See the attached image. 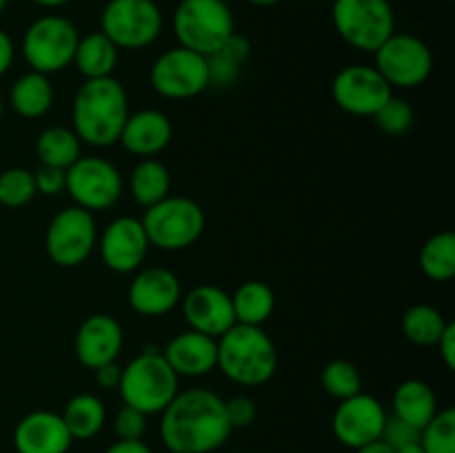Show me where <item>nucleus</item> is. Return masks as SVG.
Instances as JSON below:
<instances>
[{"instance_id":"nucleus-2","label":"nucleus","mask_w":455,"mask_h":453,"mask_svg":"<svg viewBox=\"0 0 455 453\" xmlns=\"http://www.w3.org/2000/svg\"><path fill=\"white\" fill-rule=\"evenodd\" d=\"M129 118V98L120 80H84L71 105L74 131L80 142L92 147H111L120 140L124 120Z\"/></svg>"},{"instance_id":"nucleus-26","label":"nucleus","mask_w":455,"mask_h":453,"mask_svg":"<svg viewBox=\"0 0 455 453\" xmlns=\"http://www.w3.org/2000/svg\"><path fill=\"white\" fill-rule=\"evenodd\" d=\"M231 305H234L235 324L262 327L275 309L274 289L260 280H247L235 289Z\"/></svg>"},{"instance_id":"nucleus-42","label":"nucleus","mask_w":455,"mask_h":453,"mask_svg":"<svg viewBox=\"0 0 455 453\" xmlns=\"http://www.w3.org/2000/svg\"><path fill=\"white\" fill-rule=\"evenodd\" d=\"M435 346H438V354L440 358H443V362L447 364V369H455V324L449 322L447 329H444V333L440 336V340L435 342Z\"/></svg>"},{"instance_id":"nucleus-20","label":"nucleus","mask_w":455,"mask_h":453,"mask_svg":"<svg viewBox=\"0 0 455 453\" xmlns=\"http://www.w3.org/2000/svg\"><path fill=\"white\" fill-rule=\"evenodd\" d=\"M74 438L60 413L31 411L13 429L16 453H69Z\"/></svg>"},{"instance_id":"nucleus-30","label":"nucleus","mask_w":455,"mask_h":453,"mask_svg":"<svg viewBox=\"0 0 455 453\" xmlns=\"http://www.w3.org/2000/svg\"><path fill=\"white\" fill-rule=\"evenodd\" d=\"M422 274L435 282H449L455 275V234L440 231L431 235L420 249Z\"/></svg>"},{"instance_id":"nucleus-8","label":"nucleus","mask_w":455,"mask_h":453,"mask_svg":"<svg viewBox=\"0 0 455 453\" xmlns=\"http://www.w3.org/2000/svg\"><path fill=\"white\" fill-rule=\"evenodd\" d=\"M78 29L65 16L47 13L27 27L22 36L20 52L31 71L38 74H58L74 62L78 47Z\"/></svg>"},{"instance_id":"nucleus-38","label":"nucleus","mask_w":455,"mask_h":453,"mask_svg":"<svg viewBox=\"0 0 455 453\" xmlns=\"http://www.w3.org/2000/svg\"><path fill=\"white\" fill-rule=\"evenodd\" d=\"M114 431L118 440H142L147 431V416L138 409L123 404L114 417Z\"/></svg>"},{"instance_id":"nucleus-23","label":"nucleus","mask_w":455,"mask_h":453,"mask_svg":"<svg viewBox=\"0 0 455 453\" xmlns=\"http://www.w3.org/2000/svg\"><path fill=\"white\" fill-rule=\"evenodd\" d=\"M391 404H394L395 417L420 431L438 413V398H435L434 389L425 380H416V378L400 382L395 386Z\"/></svg>"},{"instance_id":"nucleus-12","label":"nucleus","mask_w":455,"mask_h":453,"mask_svg":"<svg viewBox=\"0 0 455 453\" xmlns=\"http://www.w3.org/2000/svg\"><path fill=\"white\" fill-rule=\"evenodd\" d=\"M65 191H69L76 207L87 211H107L123 195V176L114 163L100 155H80L67 169Z\"/></svg>"},{"instance_id":"nucleus-19","label":"nucleus","mask_w":455,"mask_h":453,"mask_svg":"<svg viewBox=\"0 0 455 453\" xmlns=\"http://www.w3.org/2000/svg\"><path fill=\"white\" fill-rule=\"evenodd\" d=\"M124 345V333L118 320L109 314H93L83 320L76 331L74 351L83 367L98 369L100 364L116 362Z\"/></svg>"},{"instance_id":"nucleus-11","label":"nucleus","mask_w":455,"mask_h":453,"mask_svg":"<svg viewBox=\"0 0 455 453\" xmlns=\"http://www.w3.org/2000/svg\"><path fill=\"white\" fill-rule=\"evenodd\" d=\"M98 242L93 213L83 207H67L52 218L44 234V249L53 265L74 269L80 266Z\"/></svg>"},{"instance_id":"nucleus-49","label":"nucleus","mask_w":455,"mask_h":453,"mask_svg":"<svg viewBox=\"0 0 455 453\" xmlns=\"http://www.w3.org/2000/svg\"><path fill=\"white\" fill-rule=\"evenodd\" d=\"M7 4H9V0H0V13H3L4 9H7Z\"/></svg>"},{"instance_id":"nucleus-16","label":"nucleus","mask_w":455,"mask_h":453,"mask_svg":"<svg viewBox=\"0 0 455 453\" xmlns=\"http://www.w3.org/2000/svg\"><path fill=\"white\" fill-rule=\"evenodd\" d=\"M149 247L142 220L132 216H120L111 220L100 235V258L107 269L116 274L136 271L145 262Z\"/></svg>"},{"instance_id":"nucleus-43","label":"nucleus","mask_w":455,"mask_h":453,"mask_svg":"<svg viewBox=\"0 0 455 453\" xmlns=\"http://www.w3.org/2000/svg\"><path fill=\"white\" fill-rule=\"evenodd\" d=\"M13 56H16V47H13L12 36L0 29V78L12 69Z\"/></svg>"},{"instance_id":"nucleus-3","label":"nucleus","mask_w":455,"mask_h":453,"mask_svg":"<svg viewBox=\"0 0 455 453\" xmlns=\"http://www.w3.org/2000/svg\"><path fill=\"white\" fill-rule=\"evenodd\" d=\"M218 369L240 386H262L278 369V349L262 327L234 324L218 338Z\"/></svg>"},{"instance_id":"nucleus-28","label":"nucleus","mask_w":455,"mask_h":453,"mask_svg":"<svg viewBox=\"0 0 455 453\" xmlns=\"http://www.w3.org/2000/svg\"><path fill=\"white\" fill-rule=\"evenodd\" d=\"M172 189V176L169 169L156 158H142L133 167L132 178H129V191L133 200L145 209L154 207L156 203L164 200Z\"/></svg>"},{"instance_id":"nucleus-1","label":"nucleus","mask_w":455,"mask_h":453,"mask_svg":"<svg viewBox=\"0 0 455 453\" xmlns=\"http://www.w3.org/2000/svg\"><path fill=\"white\" fill-rule=\"evenodd\" d=\"M231 431L225 400L200 386L178 391L160 413V440L172 453H213Z\"/></svg>"},{"instance_id":"nucleus-4","label":"nucleus","mask_w":455,"mask_h":453,"mask_svg":"<svg viewBox=\"0 0 455 453\" xmlns=\"http://www.w3.org/2000/svg\"><path fill=\"white\" fill-rule=\"evenodd\" d=\"M178 380L180 378L169 367L163 351L145 349L129 360L127 367H123L118 391L127 407L151 416V413H163L164 407L176 398L180 391Z\"/></svg>"},{"instance_id":"nucleus-36","label":"nucleus","mask_w":455,"mask_h":453,"mask_svg":"<svg viewBox=\"0 0 455 453\" xmlns=\"http://www.w3.org/2000/svg\"><path fill=\"white\" fill-rule=\"evenodd\" d=\"M373 120H376L380 131L389 133V136H403V133H407L409 129H411L413 109L407 100L391 96L389 100L376 111Z\"/></svg>"},{"instance_id":"nucleus-39","label":"nucleus","mask_w":455,"mask_h":453,"mask_svg":"<svg viewBox=\"0 0 455 453\" xmlns=\"http://www.w3.org/2000/svg\"><path fill=\"white\" fill-rule=\"evenodd\" d=\"M225 413L231 429H247L256 420L258 407L249 395H234L225 402Z\"/></svg>"},{"instance_id":"nucleus-7","label":"nucleus","mask_w":455,"mask_h":453,"mask_svg":"<svg viewBox=\"0 0 455 453\" xmlns=\"http://www.w3.org/2000/svg\"><path fill=\"white\" fill-rule=\"evenodd\" d=\"M331 22L338 36L358 52L373 53L395 34V13L389 0H333Z\"/></svg>"},{"instance_id":"nucleus-29","label":"nucleus","mask_w":455,"mask_h":453,"mask_svg":"<svg viewBox=\"0 0 455 453\" xmlns=\"http://www.w3.org/2000/svg\"><path fill=\"white\" fill-rule=\"evenodd\" d=\"M80 138L76 136L74 129L60 127L53 124L40 131L38 140H36V154H38L40 164H49V167L69 169L76 160L80 158Z\"/></svg>"},{"instance_id":"nucleus-15","label":"nucleus","mask_w":455,"mask_h":453,"mask_svg":"<svg viewBox=\"0 0 455 453\" xmlns=\"http://www.w3.org/2000/svg\"><path fill=\"white\" fill-rule=\"evenodd\" d=\"M387 411L380 400L369 393H355L340 400L331 417V429L338 442L347 449H360L364 444L380 440Z\"/></svg>"},{"instance_id":"nucleus-5","label":"nucleus","mask_w":455,"mask_h":453,"mask_svg":"<svg viewBox=\"0 0 455 453\" xmlns=\"http://www.w3.org/2000/svg\"><path fill=\"white\" fill-rule=\"evenodd\" d=\"M173 31L180 47L209 58L235 34L234 13L222 0H180L173 13Z\"/></svg>"},{"instance_id":"nucleus-18","label":"nucleus","mask_w":455,"mask_h":453,"mask_svg":"<svg viewBox=\"0 0 455 453\" xmlns=\"http://www.w3.org/2000/svg\"><path fill=\"white\" fill-rule=\"evenodd\" d=\"M182 284L172 269L151 266L140 271L127 289V300L136 314L158 318L180 305Z\"/></svg>"},{"instance_id":"nucleus-22","label":"nucleus","mask_w":455,"mask_h":453,"mask_svg":"<svg viewBox=\"0 0 455 453\" xmlns=\"http://www.w3.org/2000/svg\"><path fill=\"white\" fill-rule=\"evenodd\" d=\"M172 136L173 127L167 114L160 109H140L136 114H129V118L124 120L118 142H123L129 154L154 158L156 154L167 149Z\"/></svg>"},{"instance_id":"nucleus-44","label":"nucleus","mask_w":455,"mask_h":453,"mask_svg":"<svg viewBox=\"0 0 455 453\" xmlns=\"http://www.w3.org/2000/svg\"><path fill=\"white\" fill-rule=\"evenodd\" d=\"M105 453H151L145 440H116Z\"/></svg>"},{"instance_id":"nucleus-45","label":"nucleus","mask_w":455,"mask_h":453,"mask_svg":"<svg viewBox=\"0 0 455 453\" xmlns=\"http://www.w3.org/2000/svg\"><path fill=\"white\" fill-rule=\"evenodd\" d=\"M355 453H395L389 444H385L382 440H373V442L364 444V447L355 449Z\"/></svg>"},{"instance_id":"nucleus-37","label":"nucleus","mask_w":455,"mask_h":453,"mask_svg":"<svg viewBox=\"0 0 455 453\" xmlns=\"http://www.w3.org/2000/svg\"><path fill=\"white\" fill-rule=\"evenodd\" d=\"M380 440L385 444H389L394 451H398V449L407 447V444L420 442V429L407 425V422L400 420V417H395V416H387L385 426H382Z\"/></svg>"},{"instance_id":"nucleus-40","label":"nucleus","mask_w":455,"mask_h":453,"mask_svg":"<svg viewBox=\"0 0 455 453\" xmlns=\"http://www.w3.org/2000/svg\"><path fill=\"white\" fill-rule=\"evenodd\" d=\"M67 171L58 167H49V164H40L34 171L36 191L43 195H58L65 191Z\"/></svg>"},{"instance_id":"nucleus-27","label":"nucleus","mask_w":455,"mask_h":453,"mask_svg":"<svg viewBox=\"0 0 455 453\" xmlns=\"http://www.w3.org/2000/svg\"><path fill=\"white\" fill-rule=\"evenodd\" d=\"M67 431L74 440H92L102 431L107 422V409L93 393H78L65 404L60 413Z\"/></svg>"},{"instance_id":"nucleus-24","label":"nucleus","mask_w":455,"mask_h":453,"mask_svg":"<svg viewBox=\"0 0 455 453\" xmlns=\"http://www.w3.org/2000/svg\"><path fill=\"white\" fill-rule=\"evenodd\" d=\"M118 52L120 49L102 31H92L78 40L71 65H76L84 80L109 78L118 67Z\"/></svg>"},{"instance_id":"nucleus-31","label":"nucleus","mask_w":455,"mask_h":453,"mask_svg":"<svg viewBox=\"0 0 455 453\" xmlns=\"http://www.w3.org/2000/svg\"><path fill=\"white\" fill-rule=\"evenodd\" d=\"M251 56V44L247 38L234 34L227 40L225 47L207 58L209 67V84H231L240 76V67Z\"/></svg>"},{"instance_id":"nucleus-13","label":"nucleus","mask_w":455,"mask_h":453,"mask_svg":"<svg viewBox=\"0 0 455 453\" xmlns=\"http://www.w3.org/2000/svg\"><path fill=\"white\" fill-rule=\"evenodd\" d=\"M149 83L160 96L169 100L200 96L209 87L207 58L178 44L156 58L149 71Z\"/></svg>"},{"instance_id":"nucleus-25","label":"nucleus","mask_w":455,"mask_h":453,"mask_svg":"<svg viewBox=\"0 0 455 453\" xmlns=\"http://www.w3.org/2000/svg\"><path fill=\"white\" fill-rule=\"evenodd\" d=\"M9 102H12V109L22 118H43L53 107L52 80H49V76L38 74V71L22 74L12 84Z\"/></svg>"},{"instance_id":"nucleus-34","label":"nucleus","mask_w":455,"mask_h":453,"mask_svg":"<svg viewBox=\"0 0 455 453\" xmlns=\"http://www.w3.org/2000/svg\"><path fill=\"white\" fill-rule=\"evenodd\" d=\"M38 195L34 171L25 167H9L0 173V204L9 209H20Z\"/></svg>"},{"instance_id":"nucleus-35","label":"nucleus","mask_w":455,"mask_h":453,"mask_svg":"<svg viewBox=\"0 0 455 453\" xmlns=\"http://www.w3.org/2000/svg\"><path fill=\"white\" fill-rule=\"evenodd\" d=\"M420 444L425 453H455V409H438L429 425L422 426Z\"/></svg>"},{"instance_id":"nucleus-51","label":"nucleus","mask_w":455,"mask_h":453,"mask_svg":"<svg viewBox=\"0 0 455 453\" xmlns=\"http://www.w3.org/2000/svg\"><path fill=\"white\" fill-rule=\"evenodd\" d=\"M222 3H229V0H222Z\"/></svg>"},{"instance_id":"nucleus-10","label":"nucleus","mask_w":455,"mask_h":453,"mask_svg":"<svg viewBox=\"0 0 455 453\" xmlns=\"http://www.w3.org/2000/svg\"><path fill=\"white\" fill-rule=\"evenodd\" d=\"M376 69L391 89H416L434 71V53L425 40L411 34H394L373 52Z\"/></svg>"},{"instance_id":"nucleus-6","label":"nucleus","mask_w":455,"mask_h":453,"mask_svg":"<svg viewBox=\"0 0 455 453\" xmlns=\"http://www.w3.org/2000/svg\"><path fill=\"white\" fill-rule=\"evenodd\" d=\"M149 244L163 251H182L198 242L204 231V211L196 200L167 195L142 216Z\"/></svg>"},{"instance_id":"nucleus-33","label":"nucleus","mask_w":455,"mask_h":453,"mask_svg":"<svg viewBox=\"0 0 455 453\" xmlns=\"http://www.w3.org/2000/svg\"><path fill=\"white\" fill-rule=\"evenodd\" d=\"M320 380H323V389L336 400H347L363 391V376L349 360H331L323 369Z\"/></svg>"},{"instance_id":"nucleus-48","label":"nucleus","mask_w":455,"mask_h":453,"mask_svg":"<svg viewBox=\"0 0 455 453\" xmlns=\"http://www.w3.org/2000/svg\"><path fill=\"white\" fill-rule=\"evenodd\" d=\"M247 3L256 4V7H274V4L283 3V0H247Z\"/></svg>"},{"instance_id":"nucleus-14","label":"nucleus","mask_w":455,"mask_h":453,"mask_svg":"<svg viewBox=\"0 0 455 453\" xmlns=\"http://www.w3.org/2000/svg\"><path fill=\"white\" fill-rule=\"evenodd\" d=\"M331 96L342 111L351 115H376V111L394 96L380 71L369 65H349L336 74Z\"/></svg>"},{"instance_id":"nucleus-17","label":"nucleus","mask_w":455,"mask_h":453,"mask_svg":"<svg viewBox=\"0 0 455 453\" xmlns=\"http://www.w3.org/2000/svg\"><path fill=\"white\" fill-rule=\"evenodd\" d=\"M182 318L191 331L204 333L209 338H220L235 324L231 293L216 284H198L180 298Z\"/></svg>"},{"instance_id":"nucleus-41","label":"nucleus","mask_w":455,"mask_h":453,"mask_svg":"<svg viewBox=\"0 0 455 453\" xmlns=\"http://www.w3.org/2000/svg\"><path fill=\"white\" fill-rule=\"evenodd\" d=\"M120 376H123V367H118L116 362H107L93 369V378H96V385L100 389H118Z\"/></svg>"},{"instance_id":"nucleus-46","label":"nucleus","mask_w":455,"mask_h":453,"mask_svg":"<svg viewBox=\"0 0 455 453\" xmlns=\"http://www.w3.org/2000/svg\"><path fill=\"white\" fill-rule=\"evenodd\" d=\"M31 3H36L38 7H44V9H58V7H65V4H69L71 0H31Z\"/></svg>"},{"instance_id":"nucleus-21","label":"nucleus","mask_w":455,"mask_h":453,"mask_svg":"<svg viewBox=\"0 0 455 453\" xmlns=\"http://www.w3.org/2000/svg\"><path fill=\"white\" fill-rule=\"evenodd\" d=\"M163 355L178 378L207 376L218 364V340L189 329L173 336Z\"/></svg>"},{"instance_id":"nucleus-9","label":"nucleus","mask_w":455,"mask_h":453,"mask_svg":"<svg viewBox=\"0 0 455 453\" xmlns=\"http://www.w3.org/2000/svg\"><path fill=\"white\" fill-rule=\"evenodd\" d=\"M164 16L156 0H109L100 13V31L118 49H145L160 38Z\"/></svg>"},{"instance_id":"nucleus-47","label":"nucleus","mask_w":455,"mask_h":453,"mask_svg":"<svg viewBox=\"0 0 455 453\" xmlns=\"http://www.w3.org/2000/svg\"><path fill=\"white\" fill-rule=\"evenodd\" d=\"M395 453H425V449H422L420 442H413V444H407V447L398 449Z\"/></svg>"},{"instance_id":"nucleus-32","label":"nucleus","mask_w":455,"mask_h":453,"mask_svg":"<svg viewBox=\"0 0 455 453\" xmlns=\"http://www.w3.org/2000/svg\"><path fill=\"white\" fill-rule=\"evenodd\" d=\"M449 320L431 305H413L403 315V333L418 346H435Z\"/></svg>"},{"instance_id":"nucleus-50","label":"nucleus","mask_w":455,"mask_h":453,"mask_svg":"<svg viewBox=\"0 0 455 453\" xmlns=\"http://www.w3.org/2000/svg\"><path fill=\"white\" fill-rule=\"evenodd\" d=\"M3 114H4V105H3V98H0V120H3Z\"/></svg>"}]
</instances>
